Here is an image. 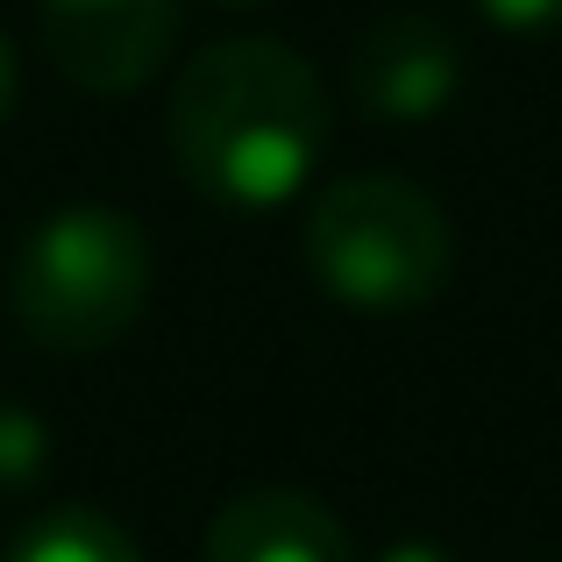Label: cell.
Instances as JSON below:
<instances>
[{"mask_svg": "<svg viewBox=\"0 0 562 562\" xmlns=\"http://www.w3.org/2000/svg\"><path fill=\"white\" fill-rule=\"evenodd\" d=\"M171 150L206 200L235 214L285 206L328 150V93L292 43L228 36L171 86Z\"/></svg>", "mask_w": 562, "mask_h": 562, "instance_id": "6da1fadb", "label": "cell"}, {"mask_svg": "<svg viewBox=\"0 0 562 562\" xmlns=\"http://www.w3.org/2000/svg\"><path fill=\"white\" fill-rule=\"evenodd\" d=\"M150 235L122 206H57L14 257V321L57 357H93L150 300Z\"/></svg>", "mask_w": 562, "mask_h": 562, "instance_id": "7a4b0ae2", "label": "cell"}, {"mask_svg": "<svg viewBox=\"0 0 562 562\" xmlns=\"http://www.w3.org/2000/svg\"><path fill=\"white\" fill-rule=\"evenodd\" d=\"M306 271L363 314H406L449 278V214L413 179L363 171L314 200L306 214Z\"/></svg>", "mask_w": 562, "mask_h": 562, "instance_id": "3957f363", "label": "cell"}, {"mask_svg": "<svg viewBox=\"0 0 562 562\" xmlns=\"http://www.w3.org/2000/svg\"><path fill=\"white\" fill-rule=\"evenodd\" d=\"M186 0H36L43 57L79 93H136L165 71Z\"/></svg>", "mask_w": 562, "mask_h": 562, "instance_id": "277c9868", "label": "cell"}, {"mask_svg": "<svg viewBox=\"0 0 562 562\" xmlns=\"http://www.w3.org/2000/svg\"><path fill=\"white\" fill-rule=\"evenodd\" d=\"M349 93L371 122H435L463 93V43L427 8H392L349 50Z\"/></svg>", "mask_w": 562, "mask_h": 562, "instance_id": "5b68a950", "label": "cell"}, {"mask_svg": "<svg viewBox=\"0 0 562 562\" xmlns=\"http://www.w3.org/2000/svg\"><path fill=\"white\" fill-rule=\"evenodd\" d=\"M206 562H357L349 527L292 484H263L214 513Z\"/></svg>", "mask_w": 562, "mask_h": 562, "instance_id": "8992f818", "label": "cell"}, {"mask_svg": "<svg viewBox=\"0 0 562 562\" xmlns=\"http://www.w3.org/2000/svg\"><path fill=\"white\" fill-rule=\"evenodd\" d=\"M0 562H143V549L128 541L122 520L93 506H50L43 520H29L22 535L8 541Z\"/></svg>", "mask_w": 562, "mask_h": 562, "instance_id": "52a82bcc", "label": "cell"}, {"mask_svg": "<svg viewBox=\"0 0 562 562\" xmlns=\"http://www.w3.org/2000/svg\"><path fill=\"white\" fill-rule=\"evenodd\" d=\"M43 456H50V449H43V427L0 406V484H14V477H29V470H43Z\"/></svg>", "mask_w": 562, "mask_h": 562, "instance_id": "ba28073f", "label": "cell"}, {"mask_svg": "<svg viewBox=\"0 0 562 562\" xmlns=\"http://www.w3.org/2000/svg\"><path fill=\"white\" fill-rule=\"evenodd\" d=\"M477 14L513 29V36H549V29H562V0H477Z\"/></svg>", "mask_w": 562, "mask_h": 562, "instance_id": "9c48e42d", "label": "cell"}, {"mask_svg": "<svg viewBox=\"0 0 562 562\" xmlns=\"http://www.w3.org/2000/svg\"><path fill=\"white\" fill-rule=\"evenodd\" d=\"M14 86H22V71H14L8 36H0V122H8V108H14Z\"/></svg>", "mask_w": 562, "mask_h": 562, "instance_id": "30bf717a", "label": "cell"}, {"mask_svg": "<svg viewBox=\"0 0 562 562\" xmlns=\"http://www.w3.org/2000/svg\"><path fill=\"white\" fill-rule=\"evenodd\" d=\"M398 562H435V555H427V549H398Z\"/></svg>", "mask_w": 562, "mask_h": 562, "instance_id": "8fae6325", "label": "cell"}, {"mask_svg": "<svg viewBox=\"0 0 562 562\" xmlns=\"http://www.w3.org/2000/svg\"><path fill=\"white\" fill-rule=\"evenodd\" d=\"M235 8H257V0H235Z\"/></svg>", "mask_w": 562, "mask_h": 562, "instance_id": "7c38bea8", "label": "cell"}]
</instances>
